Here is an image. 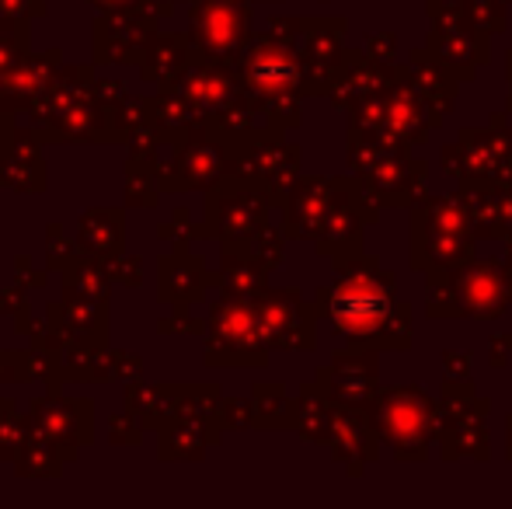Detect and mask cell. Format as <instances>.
Returning <instances> with one entry per match:
<instances>
[{"mask_svg": "<svg viewBox=\"0 0 512 509\" xmlns=\"http://www.w3.org/2000/svg\"><path fill=\"white\" fill-rule=\"evenodd\" d=\"M387 311V297L380 290L370 293H359V297H345L338 300V318L345 321L349 328H366V325H377Z\"/></svg>", "mask_w": 512, "mask_h": 509, "instance_id": "cell-1", "label": "cell"}]
</instances>
